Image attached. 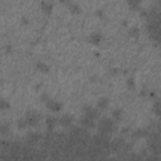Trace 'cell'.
I'll list each match as a JSON object with an SVG mask.
<instances>
[{
  "mask_svg": "<svg viewBox=\"0 0 161 161\" xmlns=\"http://www.w3.org/2000/svg\"><path fill=\"white\" fill-rule=\"evenodd\" d=\"M115 130H116V122L112 118H108V117L101 118L98 124V132L108 135V133H112Z\"/></svg>",
  "mask_w": 161,
  "mask_h": 161,
  "instance_id": "obj_1",
  "label": "cell"
},
{
  "mask_svg": "<svg viewBox=\"0 0 161 161\" xmlns=\"http://www.w3.org/2000/svg\"><path fill=\"white\" fill-rule=\"evenodd\" d=\"M91 140H92L93 145H96V146H98L101 149H103V150H108V146H110V137H108V135L98 132L97 135L92 136Z\"/></svg>",
  "mask_w": 161,
  "mask_h": 161,
  "instance_id": "obj_2",
  "label": "cell"
},
{
  "mask_svg": "<svg viewBox=\"0 0 161 161\" xmlns=\"http://www.w3.org/2000/svg\"><path fill=\"white\" fill-rule=\"evenodd\" d=\"M39 120H40V115L34 110H29L27 112V115H25V121H27L28 126H30V127L37 126L38 122H39Z\"/></svg>",
  "mask_w": 161,
  "mask_h": 161,
  "instance_id": "obj_3",
  "label": "cell"
},
{
  "mask_svg": "<svg viewBox=\"0 0 161 161\" xmlns=\"http://www.w3.org/2000/svg\"><path fill=\"white\" fill-rule=\"evenodd\" d=\"M125 145V140L124 138H116L113 141H110V146H108V151L110 152H120L122 150Z\"/></svg>",
  "mask_w": 161,
  "mask_h": 161,
  "instance_id": "obj_4",
  "label": "cell"
},
{
  "mask_svg": "<svg viewBox=\"0 0 161 161\" xmlns=\"http://www.w3.org/2000/svg\"><path fill=\"white\" fill-rule=\"evenodd\" d=\"M83 116H87L92 120H97L99 117V111L97 108H93L92 106H85L83 107Z\"/></svg>",
  "mask_w": 161,
  "mask_h": 161,
  "instance_id": "obj_5",
  "label": "cell"
},
{
  "mask_svg": "<svg viewBox=\"0 0 161 161\" xmlns=\"http://www.w3.org/2000/svg\"><path fill=\"white\" fill-rule=\"evenodd\" d=\"M42 138H43L42 135H39V133H37V132H30V133L27 135L25 141H27V144H28V145H32V146H33V145L38 144Z\"/></svg>",
  "mask_w": 161,
  "mask_h": 161,
  "instance_id": "obj_6",
  "label": "cell"
},
{
  "mask_svg": "<svg viewBox=\"0 0 161 161\" xmlns=\"http://www.w3.org/2000/svg\"><path fill=\"white\" fill-rule=\"evenodd\" d=\"M79 124H80V126H82L83 128H86V130H91V128H94V127H96L94 120H92V118H89V117H87V116H83L82 118H80Z\"/></svg>",
  "mask_w": 161,
  "mask_h": 161,
  "instance_id": "obj_7",
  "label": "cell"
},
{
  "mask_svg": "<svg viewBox=\"0 0 161 161\" xmlns=\"http://www.w3.org/2000/svg\"><path fill=\"white\" fill-rule=\"evenodd\" d=\"M47 107L53 112H59L60 110H62V103H59L58 101H54V99H48L47 101Z\"/></svg>",
  "mask_w": 161,
  "mask_h": 161,
  "instance_id": "obj_8",
  "label": "cell"
},
{
  "mask_svg": "<svg viewBox=\"0 0 161 161\" xmlns=\"http://www.w3.org/2000/svg\"><path fill=\"white\" fill-rule=\"evenodd\" d=\"M102 39H103V35L98 33V32H94L92 33L89 37H88V42L92 43V44H99L101 42H102Z\"/></svg>",
  "mask_w": 161,
  "mask_h": 161,
  "instance_id": "obj_9",
  "label": "cell"
},
{
  "mask_svg": "<svg viewBox=\"0 0 161 161\" xmlns=\"http://www.w3.org/2000/svg\"><path fill=\"white\" fill-rule=\"evenodd\" d=\"M58 121H59V124L62 125L63 127H69V126L72 125L73 117L69 116V115H63V116H60V117L58 118Z\"/></svg>",
  "mask_w": 161,
  "mask_h": 161,
  "instance_id": "obj_10",
  "label": "cell"
},
{
  "mask_svg": "<svg viewBox=\"0 0 161 161\" xmlns=\"http://www.w3.org/2000/svg\"><path fill=\"white\" fill-rule=\"evenodd\" d=\"M57 118L55 117H53V116H48L47 117V121H46V125H47V130L48 131H52L53 132V130H54V127H55V125H57Z\"/></svg>",
  "mask_w": 161,
  "mask_h": 161,
  "instance_id": "obj_11",
  "label": "cell"
},
{
  "mask_svg": "<svg viewBox=\"0 0 161 161\" xmlns=\"http://www.w3.org/2000/svg\"><path fill=\"white\" fill-rule=\"evenodd\" d=\"M42 10L44 11V14H47V15H49L50 13H52V9H53V4L50 3V2H43L42 3Z\"/></svg>",
  "mask_w": 161,
  "mask_h": 161,
  "instance_id": "obj_12",
  "label": "cell"
},
{
  "mask_svg": "<svg viewBox=\"0 0 161 161\" xmlns=\"http://www.w3.org/2000/svg\"><path fill=\"white\" fill-rule=\"evenodd\" d=\"M97 106H98V110H106V108L108 107V98L101 97V98L98 99Z\"/></svg>",
  "mask_w": 161,
  "mask_h": 161,
  "instance_id": "obj_13",
  "label": "cell"
},
{
  "mask_svg": "<svg viewBox=\"0 0 161 161\" xmlns=\"http://www.w3.org/2000/svg\"><path fill=\"white\" fill-rule=\"evenodd\" d=\"M111 117H112V120L115 121V122L120 121L121 118H122V110H120V108L113 110V111H112V113H111Z\"/></svg>",
  "mask_w": 161,
  "mask_h": 161,
  "instance_id": "obj_14",
  "label": "cell"
},
{
  "mask_svg": "<svg viewBox=\"0 0 161 161\" xmlns=\"http://www.w3.org/2000/svg\"><path fill=\"white\" fill-rule=\"evenodd\" d=\"M127 3H128V7L131 10H138L141 0H127Z\"/></svg>",
  "mask_w": 161,
  "mask_h": 161,
  "instance_id": "obj_15",
  "label": "cell"
},
{
  "mask_svg": "<svg viewBox=\"0 0 161 161\" xmlns=\"http://www.w3.org/2000/svg\"><path fill=\"white\" fill-rule=\"evenodd\" d=\"M37 69L40 71V72L47 73V72H49L50 68H49L48 64H46V63H43V62H38V63H37Z\"/></svg>",
  "mask_w": 161,
  "mask_h": 161,
  "instance_id": "obj_16",
  "label": "cell"
},
{
  "mask_svg": "<svg viewBox=\"0 0 161 161\" xmlns=\"http://www.w3.org/2000/svg\"><path fill=\"white\" fill-rule=\"evenodd\" d=\"M10 108V103L8 102L7 99H0V110L2 111H5V110H9Z\"/></svg>",
  "mask_w": 161,
  "mask_h": 161,
  "instance_id": "obj_17",
  "label": "cell"
},
{
  "mask_svg": "<svg viewBox=\"0 0 161 161\" xmlns=\"http://www.w3.org/2000/svg\"><path fill=\"white\" fill-rule=\"evenodd\" d=\"M68 7H69V10H71L72 13H76V14H77V13H80V8L78 7V4H76V3L72 2V3L68 4Z\"/></svg>",
  "mask_w": 161,
  "mask_h": 161,
  "instance_id": "obj_18",
  "label": "cell"
},
{
  "mask_svg": "<svg viewBox=\"0 0 161 161\" xmlns=\"http://www.w3.org/2000/svg\"><path fill=\"white\" fill-rule=\"evenodd\" d=\"M9 125L8 124H2V125H0V133H2V135H7L8 132H9Z\"/></svg>",
  "mask_w": 161,
  "mask_h": 161,
  "instance_id": "obj_19",
  "label": "cell"
},
{
  "mask_svg": "<svg viewBox=\"0 0 161 161\" xmlns=\"http://www.w3.org/2000/svg\"><path fill=\"white\" fill-rule=\"evenodd\" d=\"M27 126H28V124H27L25 118H20V120H18V127H19L20 130H24Z\"/></svg>",
  "mask_w": 161,
  "mask_h": 161,
  "instance_id": "obj_20",
  "label": "cell"
},
{
  "mask_svg": "<svg viewBox=\"0 0 161 161\" xmlns=\"http://www.w3.org/2000/svg\"><path fill=\"white\" fill-rule=\"evenodd\" d=\"M128 34L132 37V38H137L138 37V34H140V30H138V28H131L130 29V32H128Z\"/></svg>",
  "mask_w": 161,
  "mask_h": 161,
  "instance_id": "obj_21",
  "label": "cell"
},
{
  "mask_svg": "<svg viewBox=\"0 0 161 161\" xmlns=\"http://www.w3.org/2000/svg\"><path fill=\"white\" fill-rule=\"evenodd\" d=\"M152 111L156 113V115H159V111H160V101H155V103L152 105Z\"/></svg>",
  "mask_w": 161,
  "mask_h": 161,
  "instance_id": "obj_22",
  "label": "cell"
},
{
  "mask_svg": "<svg viewBox=\"0 0 161 161\" xmlns=\"http://www.w3.org/2000/svg\"><path fill=\"white\" fill-rule=\"evenodd\" d=\"M127 87L131 88V89L135 88V82H133V79H132V78H128V79H127Z\"/></svg>",
  "mask_w": 161,
  "mask_h": 161,
  "instance_id": "obj_23",
  "label": "cell"
},
{
  "mask_svg": "<svg viewBox=\"0 0 161 161\" xmlns=\"http://www.w3.org/2000/svg\"><path fill=\"white\" fill-rule=\"evenodd\" d=\"M40 99L44 101V102H47V101L49 99V97H48V94H47V93H43L42 96H40Z\"/></svg>",
  "mask_w": 161,
  "mask_h": 161,
  "instance_id": "obj_24",
  "label": "cell"
},
{
  "mask_svg": "<svg viewBox=\"0 0 161 161\" xmlns=\"http://www.w3.org/2000/svg\"><path fill=\"white\" fill-rule=\"evenodd\" d=\"M96 14H97V16H99V18H103L105 15H103V11L101 10V9H98L97 11H96Z\"/></svg>",
  "mask_w": 161,
  "mask_h": 161,
  "instance_id": "obj_25",
  "label": "cell"
},
{
  "mask_svg": "<svg viewBox=\"0 0 161 161\" xmlns=\"http://www.w3.org/2000/svg\"><path fill=\"white\" fill-rule=\"evenodd\" d=\"M60 2H62L63 4H67V5H68L69 3H72V0H60Z\"/></svg>",
  "mask_w": 161,
  "mask_h": 161,
  "instance_id": "obj_26",
  "label": "cell"
},
{
  "mask_svg": "<svg viewBox=\"0 0 161 161\" xmlns=\"http://www.w3.org/2000/svg\"><path fill=\"white\" fill-rule=\"evenodd\" d=\"M122 133H124V135H127V133H128V128H127V127H126V128H122Z\"/></svg>",
  "mask_w": 161,
  "mask_h": 161,
  "instance_id": "obj_27",
  "label": "cell"
}]
</instances>
